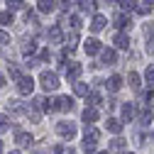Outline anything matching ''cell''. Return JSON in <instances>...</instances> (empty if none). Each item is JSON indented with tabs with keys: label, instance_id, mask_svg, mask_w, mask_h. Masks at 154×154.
Masks as SVG:
<instances>
[{
	"label": "cell",
	"instance_id": "31",
	"mask_svg": "<svg viewBox=\"0 0 154 154\" xmlns=\"http://www.w3.org/2000/svg\"><path fill=\"white\" fill-rule=\"evenodd\" d=\"M8 130H10V120L5 118V115H0V134L8 132Z\"/></svg>",
	"mask_w": 154,
	"mask_h": 154
},
{
	"label": "cell",
	"instance_id": "1",
	"mask_svg": "<svg viewBox=\"0 0 154 154\" xmlns=\"http://www.w3.org/2000/svg\"><path fill=\"white\" fill-rule=\"evenodd\" d=\"M39 86L49 93V91H56L59 88V76H56L54 71H42V76H39Z\"/></svg>",
	"mask_w": 154,
	"mask_h": 154
},
{
	"label": "cell",
	"instance_id": "12",
	"mask_svg": "<svg viewBox=\"0 0 154 154\" xmlns=\"http://www.w3.org/2000/svg\"><path fill=\"white\" fill-rule=\"evenodd\" d=\"M8 110L10 112H15V115H27V108H25V103H20V100H8Z\"/></svg>",
	"mask_w": 154,
	"mask_h": 154
},
{
	"label": "cell",
	"instance_id": "40",
	"mask_svg": "<svg viewBox=\"0 0 154 154\" xmlns=\"http://www.w3.org/2000/svg\"><path fill=\"white\" fill-rule=\"evenodd\" d=\"M59 5H61V10H69V5H71V3H69V0H61Z\"/></svg>",
	"mask_w": 154,
	"mask_h": 154
},
{
	"label": "cell",
	"instance_id": "39",
	"mask_svg": "<svg viewBox=\"0 0 154 154\" xmlns=\"http://www.w3.org/2000/svg\"><path fill=\"white\" fill-rule=\"evenodd\" d=\"M147 51H154V37H149V44H147Z\"/></svg>",
	"mask_w": 154,
	"mask_h": 154
},
{
	"label": "cell",
	"instance_id": "30",
	"mask_svg": "<svg viewBox=\"0 0 154 154\" xmlns=\"http://www.w3.org/2000/svg\"><path fill=\"white\" fill-rule=\"evenodd\" d=\"M144 79H147V83H154V64H149V66H147Z\"/></svg>",
	"mask_w": 154,
	"mask_h": 154
},
{
	"label": "cell",
	"instance_id": "21",
	"mask_svg": "<svg viewBox=\"0 0 154 154\" xmlns=\"http://www.w3.org/2000/svg\"><path fill=\"white\" fill-rule=\"evenodd\" d=\"M34 51H37L34 39H25V44H22V54H25V56H29V54H34Z\"/></svg>",
	"mask_w": 154,
	"mask_h": 154
},
{
	"label": "cell",
	"instance_id": "10",
	"mask_svg": "<svg viewBox=\"0 0 154 154\" xmlns=\"http://www.w3.org/2000/svg\"><path fill=\"white\" fill-rule=\"evenodd\" d=\"M95 120H98V110H95V105H88V108L83 110V122H86V125H93Z\"/></svg>",
	"mask_w": 154,
	"mask_h": 154
},
{
	"label": "cell",
	"instance_id": "29",
	"mask_svg": "<svg viewBox=\"0 0 154 154\" xmlns=\"http://www.w3.org/2000/svg\"><path fill=\"white\" fill-rule=\"evenodd\" d=\"M140 122H142V125H149V122H152V110H142Z\"/></svg>",
	"mask_w": 154,
	"mask_h": 154
},
{
	"label": "cell",
	"instance_id": "20",
	"mask_svg": "<svg viewBox=\"0 0 154 154\" xmlns=\"http://www.w3.org/2000/svg\"><path fill=\"white\" fill-rule=\"evenodd\" d=\"M73 91H76V95H83V98H88V93H91L88 86L81 83V81H76V83H73Z\"/></svg>",
	"mask_w": 154,
	"mask_h": 154
},
{
	"label": "cell",
	"instance_id": "41",
	"mask_svg": "<svg viewBox=\"0 0 154 154\" xmlns=\"http://www.w3.org/2000/svg\"><path fill=\"white\" fill-rule=\"evenodd\" d=\"M5 86V79H3V73H0V88H3Z\"/></svg>",
	"mask_w": 154,
	"mask_h": 154
},
{
	"label": "cell",
	"instance_id": "18",
	"mask_svg": "<svg viewBox=\"0 0 154 154\" xmlns=\"http://www.w3.org/2000/svg\"><path fill=\"white\" fill-rule=\"evenodd\" d=\"M47 37H49V42H51V44H59V42H61V27H59V25H54V27L49 29Z\"/></svg>",
	"mask_w": 154,
	"mask_h": 154
},
{
	"label": "cell",
	"instance_id": "5",
	"mask_svg": "<svg viewBox=\"0 0 154 154\" xmlns=\"http://www.w3.org/2000/svg\"><path fill=\"white\" fill-rule=\"evenodd\" d=\"M56 132H59L64 140H73L76 137V125L73 122H59L56 125Z\"/></svg>",
	"mask_w": 154,
	"mask_h": 154
},
{
	"label": "cell",
	"instance_id": "42",
	"mask_svg": "<svg viewBox=\"0 0 154 154\" xmlns=\"http://www.w3.org/2000/svg\"><path fill=\"white\" fill-rule=\"evenodd\" d=\"M144 3H147V5H154V0H144Z\"/></svg>",
	"mask_w": 154,
	"mask_h": 154
},
{
	"label": "cell",
	"instance_id": "46",
	"mask_svg": "<svg viewBox=\"0 0 154 154\" xmlns=\"http://www.w3.org/2000/svg\"><path fill=\"white\" fill-rule=\"evenodd\" d=\"M108 3H115V0H108Z\"/></svg>",
	"mask_w": 154,
	"mask_h": 154
},
{
	"label": "cell",
	"instance_id": "15",
	"mask_svg": "<svg viewBox=\"0 0 154 154\" xmlns=\"http://www.w3.org/2000/svg\"><path fill=\"white\" fill-rule=\"evenodd\" d=\"M105 25H108L105 17H103V15H95V17H93V22H91V32H100Z\"/></svg>",
	"mask_w": 154,
	"mask_h": 154
},
{
	"label": "cell",
	"instance_id": "13",
	"mask_svg": "<svg viewBox=\"0 0 154 154\" xmlns=\"http://www.w3.org/2000/svg\"><path fill=\"white\" fill-rule=\"evenodd\" d=\"M120 86H122V79H120V76H110L108 83H105V88H108L110 93H118V91H120Z\"/></svg>",
	"mask_w": 154,
	"mask_h": 154
},
{
	"label": "cell",
	"instance_id": "14",
	"mask_svg": "<svg viewBox=\"0 0 154 154\" xmlns=\"http://www.w3.org/2000/svg\"><path fill=\"white\" fill-rule=\"evenodd\" d=\"M120 115H122L125 122H130V120L134 118V105H132V103H125V105L120 108Z\"/></svg>",
	"mask_w": 154,
	"mask_h": 154
},
{
	"label": "cell",
	"instance_id": "17",
	"mask_svg": "<svg viewBox=\"0 0 154 154\" xmlns=\"http://www.w3.org/2000/svg\"><path fill=\"white\" fill-rule=\"evenodd\" d=\"M83 49L88 51V54H98L103 47H100V42L98 39H86V44H83Z\"/></svg>",
	"mask_w": 154,
	"mask_h": 154
},
{
	"label": "cell",
	"instance_id": "7",
	"mask_svg": "<svg viewBox=\"0 0 154 154\" xmlns=\"http://www.w3.org/2000/svg\"><path fill=\"white\" fill-rule=\"evenodd\" d=\"M100 61L112 66L115 61H118V54H115V49H100Z\"/></svg>",
	"mask_w": 154,
	"mask_h": 154
},
{
	"label": "cell",
	"instance_id": "27",
	"mask_svg": "<svg viewBox=\"0 0 154 154\" xmlns=\"http://www.w3.org/2000/svg\"><path fill=\"white\" fill-rule=\"evenodd\" d=\"M122 10H137V0H120Z\"/></svg>",
	"mask_w": 154,
	"mask_h": 154
},
{
	"label": "cell",
	"instance_id": "4",
	"mask_svg": "<svg viewBox=\"0 0 154 154\" xmlns=\"http://www.w3.org/2000/svg\"><path fill=\"white\" fill-rule=\"evenodd\" d=\"M61 71H64L66 79L76 81V79L81 76V64H76V61H71V64H61Z\"/></svg>",
	"mask_w": 154,
	"mask_h": 154
},
{
	"label": "cell",
	"instance_id": "8",
	"mask_svg": "<svg viewBox=\"0 0 154 154\" xmlns=\"http://www.w3.org/2000/svg\"><path fill=\"white\" fill-rule=\"evenodd\" d=\"M56 110H73V98H69V95H61V98H56Z\"/></svg>",
	"mask_w": 154,
	"mask_h": 154
},
{
	"label": "cell",
	"instance_id": "24",
	"mask_svg": "<svg viewBox=\"0 0 154 154\" xmlns=\"http://www.w3.org/2000/svg\"><path fill=\"white\" fill-rule=\"evenodd\" d=\"M127 81H130V86H132L134 91H137V88H140V76H137V73H134V71H130V73H127Z\"/></svg>",
	"mask_w": 154,
	"mask_h": 154
},
{
	"label": "cell",
	"instance_id": "35",
	"mask_svg": "<svg viewBox=\"0 0 154 154\" xmlns=\"http://www.w3.org/2000/svg\"><path fill=\"white\" fill-rule=\"evenodd\" d=\"M0 44H10V34L0 29Z\"/></svg>",
	"mask_w": 154,
	"mask_h": 154
},
{
	"label": "cell",
	"instance_id": "6",
	"mask_svg": "<svg viewBox=\"0 0 154 154\" xmlns=\"http://www.w3.org/2000/svg\"><path fill=\"white\" fill-rule=\"evenodd\" d=\"M15 142L20 144V147H32L34 137H32L29 132H25V130H17V132H15Z\"/></svg>",
	"mask_w": 154,
	"mask_h": 154
},
{
	"label": "cell",
	"instance_id": "9",
	"mask_svg": "<svg viewBox=\"0 0 154 154\" xmlns=\"http://www.w3.org/2000/svg\"><path fill=\"white\" fill-rule=\"evenodd\" d=\"M112 44L118 47V49H127V47H130V37H127L125 32H118V34L112 37Z\"/></svg>",
	"mask_w": 154,
	"mask_h": 154
},
{
	"label": "cell",
	"instance_id": "3",
	"mask_svg": "<svg viewBox=\"0 0 154 154\" xmlns=\"http://www.w3.org/2000/svg\"><path fill=\"white\" fill-rule=\"evenodd\" d=\"M17 91L22 95H29L34 91V79L32 76H20V79H17Z\"/></svg>",
	"mask_w": 154,
	"mask_h": 154
},
{
	"label": "cell",
	"instance_id": "11",
	"mask_svg": "<svg viewBox=\"0 0 154 154\" xmlns=\"http://www.w3.org/2000/svg\"><path fill=\"white\" fill-rule=\"evenodd\" d=\"M105 127H108V132H112V134H120V132H122V122H120L118 118H108Z\"/></svg>",
	"mask_w": 154,
	"mask_h": 154
},
{
	"label": "cell",
	"instance_id": "19",
	"mask_svg": "<svg viewBox=\"0 0 154 154\" xmlns=\"http://www.w3.org/2000/svg\"><path fill=\"white\" fill-rule=\"evenodd\" d=\"M56 0H39V12H54Z\"/></svg>",
	"mask_w": 154,
	"mask_h": 154
},
{
	"label": "cell",
	"instance_id": "44",
	"mask_svg": "<svg viewBox=\"0 0 154 154\" xmlns=\"http://www.w3.org/2000/svg\"><path fill=\"white\" fill-rule=\"evenodd\" d=\"M98 154H110V152H98Z\"/></svg>",
	"mask_w": 154,
	"mask_h": 154
},
{
	"label": "cell",
	"instance_id": "48",
	"mask_svg": "<svg viewBox=\"0 0 154 154\" xmlns=\"http://www.w3.org/2000/svg\"><path fill=\"white\" fill-rule=\"evenodd\" d=\"M88 154H91V149H88Z\"/></svg>",
	"mask_w": 154,
	"mask_h": 154
},
{
	"label": "cell",
	"instance_id": "43",
	"mask_svg": "<svg viewBox=\"0 0 154 154\" xmlns=\"http://www.w3.org/2000/svg\"><path fill=\"white\" fill-rule=\"evenodd\" d=\"M0 154H3V142H0Z\"/></svg>",
	"mask_w": 154,
	"mask_h": 154
},
{
	"label": "cell",
	"instance_id": "47",
	"mask_svg": "<svg viewBox=\"0 0 154 154\" xmlns=\"http://www.w3.org/2000/svg\"><path fill=\"white\" fill-rule=\"evenodd\" d=\"M130 154H134V152H130Z\"/></svg>",
	"mask_w": 154,
	"mask_h": 154
},
{
	"label": "cell",
	"instance_id": "34",
	"mask_svg": "<svg viewBox=\"0 0 154 154\" xmlns=\"http://www.w3.org/2000/svg\"><path fill=\"white\" fill-rule=\"evenodd\" d=\"M8 71H10V79H15V81H17V79H20V76H22V73H20V69H17V66H8Z\"/></svg>",
	"mask_w": 154,
	"mask_h": 154
},
{
	"label": "cell",
	"instance_id": "16",
	"mask_svg": "<svg viewBox=\"0 0 154 154\" xmlns=\"http://www.w3.org/2000/svg\"><path fill=\"white\" fill-rule=\"evenodd\" d=\"M115 27H118V29H130L132 27V20H130L127 15H118V17H115Z\"/></svg>",
	"mask_w": 154,
	"mask_h": 154
},
{
	"label": "cell",
	"instance_id": "25",
	"mask_svg": "<svg viewBox=\"0 0 154 154\" xmlns=\"http://www.w3.org/2000/svg\"><path fill=\"white\" fill-rule=\"evenodd\" d=\"M0 25H12V10L0 12Z\"/></svg>",
	"mask_w": 154,
	"mask_h": 154
},
{
	"label": "cell",
	"instance_id": "36",
	"mask_svg": "<svg viewBox=\"0 0 154 154\" xmlns=\"http://www.w3.org/2000/svg\"><path fill=\"white\" fill-rule=\"evenodd\" d=\"M144 37H154V25H144Z\"/></svg>",
	"mask_w": 154,
	"mask_h": 154
},
{
	"label": "cell",
	"instance_id": "32",
	"mask_svg": "<svg viewBox=\"0 0 154 154\" xmlns=\"http://www.w3.org/2000/svg\"><path fill=\"white\" fill-rule=\"evenodd\" d=\"M54 154H76V152H73L71 147H61V144H59V147H54Z\"/></svg>",
	"mask_w": 154,
	"mask_h": 154
},
{
	"label": "cell",
	"instance_id": "2",
	"mask_svg": "<svg viewBox=\"0 0 154 154\" xmlns=\"http://www.w3.org/2000/svg\"><path fill=\"white\" fill-rule=\"evenodd\" d=\"M98 140H100V132L95 130L93 125H88V127H86V137H83V147H86V149H93L95 144H98Z\"/></svg>",
	"mask_w": 154,
	"mask_h": 154
},
{
	"label": "cell",
	"instance_id": "28",
	"mask_svg": "<svg viewBox=\"0 0 154 154\" xmlns=\"http://www.w3.org/2000/svg\"><path fill=\"white\" fill-rule=\"evenodd\" d=\"M110 149H112V152H122V149H125V140H120V137H118V140H112Z\"/></svg>",
	"mask_w": 154,
	"mask_h": 154
},
{
	"label": "cell",
	"instance_id": "38",
	"mask_svg": "<svg viewBox=\"0 0 154 154\" xmlns=\"http://www.w3.org/2000/svg\"><path fill=\"white\" fill-rule=\"evenodd\" d=\"M47 59H49V49H44V51L39 54V61H47Z\"/></svg>",
	"mask_w": 154,
	"mask_h": 154
},
{
	"label": "cell",
	"instance_id": "33",
	"mask_svg": "<svg viewBox=\"0 0 154 154\" xmlns=\"http://www.w3.org/2000/svg\"><path fill=\"white\" fill-rule=\"evenodd\" d=\"M22 8V0H8V10H20Z\"/></svg>",
	"mask_w": 154,
	"mask_h": 154
},
{
	"label": "cell",
	"instance_id": "26",
	"mask_svg": "<svg viewBox=\"0 0 154 154\" xmlns=\"http://www.w3.org/2000/svg\"><path fill=\"white\" fill-rule=\"evenodd\" d=\"M66 20L71 22V29H73V32L81 29V17H79V15H71V17H66Z\"/></svg>",
	"mask_w": 154,
	"mask_h": 154
},
{
	"label": "cell",
	"instance_id": "45",
	"mask_svg": "<svg viewBox=\"0 0 154 154\" xmlns=\"http://www.w3.org/2000/svg\"><path fill=\"white\" fill-rule=\"evenodd\" d=\"M10 154H20V152H10Z\"/></svg>",
	"mask_w": 154,
	"mask_h": 154
},
{
	"label": "cell",
	"instance_id": "23",
	"mask_svg": "<svg viewBox=\"0 0 154 154\" xmlns=\"http://www.w3.org/2000/svg\"><path fill=\"white\" fill-rule=\"evenodd\" d=\"M88 100H91V105H100V103H103V95H100L98 91H91V93H88Z\"/></svg>",
	"mask_w": 154,
	"mask_h": 154
},
{
	"label": "cell",
	"instance_id": "22",
	"mask_svg": "<svg viewBox=\"0 0 154 154\" xmlns=\"http://www.w3.org/2000/svg\"><path fill=\"white\" fill-rule=\"evenodd\" d=\"M79 5H81L83 12H95V3L93 0H79Z\"/></svg>",
	"mask_w": 154,
	"mask_h": 154
},
{
	"label": "cell",
	"instance_id": "37",
	"mask_svg": "<svg viewBox=\"0 0 154 154\" xmlns=\"http://www.w3.org/2000/svg\"><path fill=\"white\" fill-rule=\"evenodd\" d=\"M149 8H152V5H147V3H144V5H140V8H137V12H140V15H147V12H149Z\"/></svg>",
	"mask_w": 154,
	"mask_h": 154
}]
</instances>
